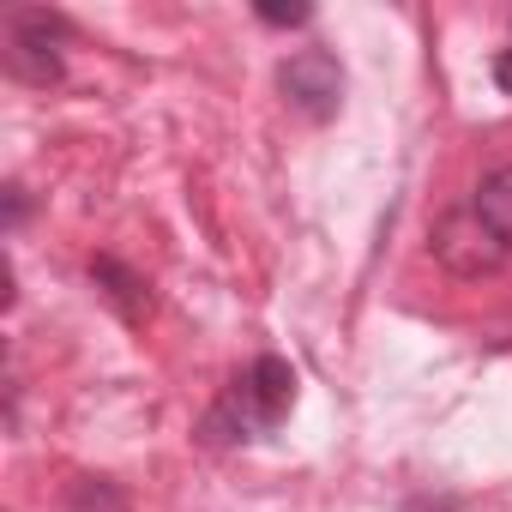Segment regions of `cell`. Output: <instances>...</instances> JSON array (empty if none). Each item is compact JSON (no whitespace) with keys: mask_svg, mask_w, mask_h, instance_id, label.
<instances>
[{"mask_svg":"<svg viewBox=\"0 0 512 512\" xmlns=\"http://www.w3.org/2000/svg\"><path fill=\"white\" fill-rule=\"evenodd\" d=\"M290 404H296V368L284 356H260L235 380V398H229L241 428H278L290 416Z\"/></svg>","mask_w":512,"mask_h":512,"instance_id":"7a4b0ae2","label":"cell"},{"mask_svg":"<svg viewBox=\"0 0 512 512\" xmlns=\"http://www.w3.org/2000/svg\"><path fill=\"white\" fill-rule=\"evenodd\" d=\"M266 25H308V7H260Z\"/></svg>","mask_w":512,"mask_h":512,"instance_id":"52a82bcc","label":"cell"},{"mask_svg":"<svg viewBox=\"0 0 512 512\" xmlns=\"http://www.w3.org/2000/svg\"><path fill=\"white\" fill-rule=\"evenodd\" d=\"M476 217L506 241V253H512V163H500V169H488L482 175V187H476Z\"/></svg>","mask_w":512,"mask_h":512,"instance_id":"8992f818","label":"cell"},{"mask_svg":"<svg viewBox=\"0 0 512 512\" xmlns=\"http://www.w3.org/2000/svg\"><path fill=\"white\" fill-rule=\"evenodd\" d=\"M7 217H13V223L25 217V187H7Z\"/></svg>","mask_w":512,"mask_h":512,"instance_id":"9c48e42d","label":"cell"},{"mask_svg":"<svg viewBox=\"0 0 512 512\" xmlns=\"http://www.w3.org/2000/svg\"><path fill=\"white\" fill-rule=\"evenodd\" d=\"M49 37H67V25L49 19V13H19L13 19V37H7L13 79H25V85H55L61 79V55L49 49Z\"/></svg>","mask_w":512,"mask_h":512,"instance_id":"277c9868","label":"cell"},{"mask_svg":"<svg viewBox=\"0 0 512 512\" xmlns=\"http://www.w3.org/2000/svg\"><path fill=\"white\" fill-rule=\"evenodd\" d=\"M434 260L452 272V278H488L500 260H506V241L476 217V205H464V211H446L440 223H434Z\"/></svg>","mask_w":512,"mask_h":512,"instance_id":"6da1fadb","label":"cell"},{"mask_svg":"<svg viewBox=\"0 0 512 512\" xmlns=\"http://www.w3.org/2000/svg\"><path fill=\"white\" fill-rule=\"evenodd\" d=\"M91 284H97V290L121 308V320H133V326H139V320L151 314V290H145V284H139L121 260H91Z\"/></svg>","mask_w":512,"mask_h":512,"instance_id":"5b68a950","label":"cell"},{"mask_svg":"<svg viewBox=\"0 0 512 512\" xmlns=\"http://www.w3.org/2000/svg\"><path fill=\"white\" fill-rule=\"evenodd\" d=\"M278 85L290 97V109H302L308 121H332L344 109V67L326 49H302L278 67Z\"/></svg>","mask_w":512,"mask_h":512,"instance_id":"3957f363","label":"cell"},{"mask_svg":"<svg viewBox=\"0 0 512 512\" xmlns=\"http://www.w3.org/2000/svg\"><path fill=\"white\" fill-rule=\"evenodd\" d=\"M494 85L512 97V49H500V55H494Z\"/></svg>","mask_w":512,"mask_h":512,"instance_id":"ba28073f","label":"cell"}]
</instances>
